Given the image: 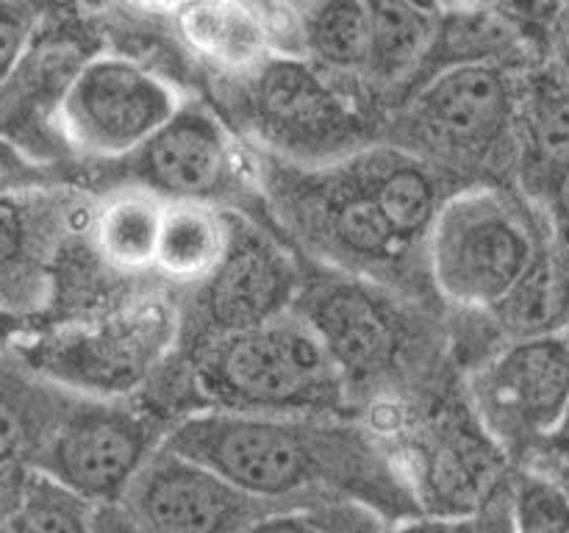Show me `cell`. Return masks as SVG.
I'll use <instances>...</instances> for the list:
<instances>
[{
    "label": "cell",
    "instance_id": "17",
    "mask_svg": "<svg viewBox=\"0 0 569 533\" xmlns=\"http://www.w3.org/2000/svg\"><path fill=\"white\" fill-rule=\"evenodd\" d=\"M172 17L181 42L222 72L248 78L272 56L267 20L244 0H189Z\"/></svg>",
    "mask_w": 569,
    "mask_h": 533
},
{
    "label": "cell",
    "instance_id": "34",
    "mask_svg": "<svg viewBox=\"0 0 569 533\" xmlns=\"http://www.w3.org/2000/svg\"><path fill=\"white\" fill-rule=\"evenodd\" d=\"M126 3L139 11H148V14H176L189 0H126Z\"/></svg>",
    "mask_w": 569,
    "mask_h": 533
},
{
    "label": "cell",
    "instance_id": "26",
    "mask_svg": "<svg viewBox=\"0 0 569 533\" xmlns=\"http://www.w3.org/2000/svg\"><path fill=\"white\" fill-rule=\"evenodd\" d=\"M509 503L517 533H569V500L548 472L537 466L511 472Z\"/></svg>",
    "mask_w": 569,
    "mask_h": 533
},
{
    "label": "cell",
    "instance_id": "28",
    "mask_svg": "<svg viewBox=\"0 0 569 533\" xmlns=\"http://www.w3.org/2000/svg\"><path fill=\"white\" fill-rule=\"evenodd\" d=\"M522 187H526V198L539 205L556 237L569 248V164L542 172Z\"/></svg>",
    "mask_w": 569,
    "mask_h": 533
},
{
    "label": "cell",
    "instance_id": "11",
    "mask_svg": "<svg viewBox=\"0 0 569 533\" xmlns=\"http://www.w3.org/2000/svg\"><path fill=\"white\" fill-rule=\"evenodd\" d=\"M303 272L264 228L233 214L231 248L214 272L192 289L187 333L192 348L209 339L259 328L292 311Z\"/></svg>",
    "mask_w": 569,
    "mask_h": 533
},
{
    "label": "cell",
    "instance_id": "16",
    "mask_svg": "<svg viewBox=\"0 0 569 533\" xmlns=\"http://www.w3.org/2000/svg\"><path fill=\"white\" fill-rule=\"evenodd\" d=\"M528 39L520 22L503 9L481 3L453 6L439 11L437 33L420 72L406 92L420 87L428 78L456 67H515L526 59Z\"/></svg>",
    "mask_w": 569,
    "mask_h": 533
},
{
    "label": "cell",
    "instance_id": "2",
    "mask_svg": "<svg viewBox=\"0 0 569 533\" xmlns=\"http://www.w3.org/2000/svg\"><path fill=\"white\" fill-rule=\"evenodd\" d=\"M256 181L283 228L328 270L400 289L411 266H426V248L409 242L372 200L350 159L298 164L259 148Z\"/></svg>",
    "mask_w": 569,
    "mask_h": 533
},
{
    "label": "cell",
    "instance_id": "3",
    "mask_svg": "<svg viewBox=\"0 0 569 533\" xmlns=\"http://www.w3.org/2000/svg\"><path fill=\"white\" fill-rule=\"evenodd\" d=\"M206 409L237 414H348L350 394L309 322L295 311L192 348Z\"/></svg>",
    "mask_w": 569,
    "mask_h": 533
},
{
    "label": "cell",
    "instance_id": "36",
    "mask_svg": "<svg viewBox=\"0 0 569 533\" xmlns=\"http://www.w3.org/2000/svg\"><path fill=\"white\" fill-rule=\"evenodd\" d=\"M542 455H569V409H567L565 422H561V428L556 431V436L550 439ZM542 455H537V459H542ZM537 459H533V461H537Z\"/></svg>",
    "mask_w": 569,
    "mask_h": 533
},
{
    "label": "cell",
    "instance_id": "8",
    "mask_svg": "<svg viewBox=\"0 0 569 533\" xmlns=\"http://www.w3.org/2000/svg\"><path fill=\"white\" fill-rule=\"evenodd\" d=\"M183 100L131 56H89L53 111L61 142L92 161H126L170 122Z\"/></svg>",
    "mask_w": 569,
    "mask_h": 533
},
{
    "label": "cell",
    "instance_id": "32",
    "mask_svg": "<svg viewBox=\"0 0 569 533\" xmlns=\"http://www.w3.org/2000/svg\"><path fill=\"white\" fill-rule=\"evenodd\" d=\"M553 50L559 59L561 72L569 78V0H565L553 20Z\"/></svg>",
    "mask_w": 569,
    "mask_h": 533
},
{
    "label": "cell",
    "instance_id": "24",
    "mask_svg": "<svg viewBox=\"0 0 569 533\" xmlns=\"http://www.w3.org/2000/svg\"><path fill=\"white\" fill-rule=\"evenodd\" d=\"M94 509L64 483L31 472L3 514V533H94Z\"/></svg>",
    "mask_w": 569,
    "mask_h": 533
},
{
    "label": "cell",
    "instance_id": "13",
    "mask_svg": "<svg viewBox=\"0 0 569 533\" xmlns=\"http://www.w3.org/2000/svg\"><path fill=\"white\" fill-rule=\"evenodd\" d=\"M94 205L70 181L0 194V314H37L50 303L67 239Z\"/></svg>",
    "mask_w": 569,
    "mask_h": 533
},
{
    "label": "cell",
    "instance_id": "1",
    "mask_svg": "<svg viewBox=\"0 0 569 533\" xmlns=\"http://www.w3.org/2000/svg\"><path fill=\"white\" fill-rule=\"evenodd\" d=\"M164 442L256 497L276 503L353 500L389 525L422 516L406 461L372 422L350 414H237L200 409Z\"/></svg>",
    "mask_w": 569,
    "mask_h": 533
},
{
    "label": "cell",
    "instance_id": "29",
    "mask_svg": "<svg viewBox=\"0 0 569 533\" xmlns=\"http://www.w3.org/2000/svg\"><path fill=\"white\" fill-rule=\"evenodd\" d=\"M33 11L20 0H0V89L26 56L33 37Z\"/></svg>",
    "mask_w": 569,
    "mask_h": 533
},
{
    "label": "cell",
    "instance_id": "21",
    "mask_svg": "<svg viewBox=\"0 0 569 533\" xmlns=\"http://www.w3.org/2000/svg\"><path fill=\"white\" fill-rule=\"evenodd\" d=\"M365 3L372 33L370 78L387 87L406 83L409 89L431 50L439 11H426L411 0H365Z\"/></svg>",
    "mask_w": 569,
    "mask_h": 533
},
{
    "label": "cell",
    "instance_id": "9",
    "mask_svg": "<svg viewBox=\"0 0 569 533\" xmlns=\"http://www.w3.org/2000/svg\"><path fill=\"white\" fill-rule=\"evenodd\" d=\"M248 109L261 150L298 164H328L370 144L359 100L298 56L272 53L250 72Z\"/></svg>",
    "mask_w": 569,
    "mask_h": 533
},
{
    "label": "cell",
    "instance_id": "37",
    "mask_svg": "<svg viewBox=\"0 0 569 533\" xmlns=\"http://www.w3.org/2000/svg\"><path fill=\"white\" fill-rule=\"evenodd\" d=\"M470 3H481V6H492V9H506V6L517 3V0H470Z\"/></svg>",
    "mask_w": 569,
    "mask_h": 533
},
{
    "label": "cell",
    "instance_id": "31",
    "mask_svg": "<svg viewBox=\"0 0 569 533\" xmlns=\"http://www.w3.org/2000/svg\"><path fill=\"white\" fill-rule=\"evenodd\" d=\"M94 533H150L133 520L122 503H103L94 509Z\"/></svg>",
    "mask_w": 569,
    "mask_h": 533
},
{
    "label": "cell",
    "instance_id": "6",
    "mask_svg": "<svg viewBox=\"0 0 569 533\" xmlns=\"http://www.w3.org/2000/svg\"><path fill=\"white\" fill-rule=\"evenodd\" d=\"M326 344L342 372L350 403L365 392H387L409 378L411 366L431 350L422 309L406 292L328 270L306 275L292 305Z\"/></svg>",
    "mask_w": 569,
    "mask_h": 533
},
{
    "label": "cell",
    "instance_id": "27",
    "mask_svg": "<svg viewBox=\"0 0 569 533\" xmlns=\"http://www.w3.org/2000/svg\"><path fill=\"white\" fill-rule=\"evenodd\" d=\"M61 181H67V175L59 161L33 153L31 148L20 144L17 139L0 133V194Z\"/></svg>",
    "mask_w": 569,
    "mask_h": 533
},
{
    "label": "cell",
    "instance_id": "20",
    "mask_svg": "<svg viewBox=\"0 0 569 533\" xmlns=\"http://www.w3.org/2000/svg\"><path fill=\"white\" fill-rule=\"evenodd\" d=\"M167 200L137 183H122L98 200L89 220L92 248L109 270H153Z\"/></svg>",
    "mask_w": 569,
    "mask_h": 533
},
{
    "label": "cell",
    "instance_id": "14",
    "mask_svg": "<svg viewBox=\"0 0 569 533\" xmlns=\"http://www.w3.org/2000/svg\"><path fill=\"white\" fill-rule=\"evenodd\" d=\"M128 183L167 203H209L226 209L256 178L242 175V153L226 122L198 100H187L131 159Z\"/></svg>",
    "mask_w": 569,
    "mask_h": 533
},
{
    "label": "cell",
    "instance_id": "22",
    "mask_svg": "<svg viewBox=\"0 0 569 533\" xmlns=\"http://www.w3.org/2000/svg\"><path fill=\"white\" fill-rule=\"evenodd\" d=\"M303 44L337 76H370L372 33L365 0H315L300 17Z\"/></svg>",
    "mask_w": 569,
    "mask_h": 533
},
{
    "label": "cell",
    "instance_id": "12",
    "mask_svg": "<svg viewBox=\"0 0 569 533\" xmlns=\"http://www.w3.org/2000/svg\"><path fill=\"white\" fill-rule=\"evenodd\" d=\"M150 533H248L292 503L256 497L167 442L153 450L120 500Z\"/></svg>",
    "mask_w": 569,
    "mask_h": 533
},
{
    "label": "cell",
    "instance_id": "7",
    "mask_svg": "<svg viewBox=\"0 0 569 533\" xmlns=\"http://www.w3.org/2000/svg\"><path fill=\"white\" fill-rule=\"evenodd\" d=\"M478 425L506 459H537L569 409V331L515 339L467 378Z\"/></svg>",
    "mask_w": 569,
    "mask_h": 533
},
{
    "label": "cell",
    "instance_id": "5",
    "mask_svg": "<svg viewBox=\"0 0 569 533\" xmlns=\"http://www.w3.org/2000/svg\"><path fill=\"white\" fill-rule=\"evenodd\" d=\"M550 225L533 200L503 183L450 194L426 237L433 292L461 311H492L531 266Z\"/></svg>",
    "mask_w": 569,
    "mask_h": 533
},
{
    "label": "cell",
    "instance_id": "30",
    "mask_svg": "<svg viewBox=\"0 0 569 533\" xmlns=\"http://www.w3.org/2000/svg\"><path fill=\"white\" fill-rule=\"evenodd\" d=\"M467 533H517L515 522H511L509 475L495 486V492L483 500L481 509L470 514V531Z\"/></svg>",
    "mask_w": 569,
    "mask_h": 533
},
{
    "label": "cell",
    "instance_id": "33",
    "mask_svg": "<svg viewBox=\"0 0 569 533\" xmlns=\"http://www.w3.org/2000/svg\"><path fill=\"white\" fill-rule=\"evenodd\" d=\"M531 466L548 472V475L559 483L565 497L569 500V455H542V459L531 461Z\"/></svg>",
    "mask_w": 569,
    "mask_h": 533
},
{
    "label": "cell",
    "instance_id": "23",
    "mask_svg": "<svg viewBox=\"0 0 569 533\" xmlns=\"http://www.w3.org/2000/svg\"><path fill=\"white\" fill-rule=\"evenodd\" d=\"M522 183L569 164V78H539L522 94Z\"/></svg>",
    "mask_w": 569,
    "mask_h": 533
},
{
    "label": "cell",
    "instance_id": "40",
    "mask_svg": "<svg viewBox=\"0 0 569 533\" xmlns=\"http://www.w3.org/2000/svg\"><path fill=\"white\" fill-rule=\"evenodd\" d=\"M283 3H289V6H300V9H309V6L315 3V0H283Z\"/></svg>",
    "mask_w": 569,
    "mask_h": 533
},
{
    "label": "cell",
    "instance_id": "39",
    "mask_svg": "<svg viewBox=\"0 0 569 533\" xmlns=\"http://www.w3.org/2000/svg\"><path fill=\"white\" fill-rule=\"evenodd\" d=\"M439 3H442V9H453V6H465L470 0H439Z\"/></svg>",
    "mask_w": 569,
    "mask_h": 533
},
{
    "label": "cell",
    "instance_id": "35",
    "mask_svg": "<svg viewBox=\"0 0 569 533\" xmlns=\"http://www.w3.org/2000/svg\"><path fill=\"white\" fill-rule=\"evenodd\" d=\"M26 9L33 11V17L39 14H64L67 9L78 6L81 0H20Z\"/></svg>",
    "mask_w": 569,
    "mask_h": 533
},
{
    "label": "cell",
    "instance_id": "19",
    "mask_svg": "<svg viewBox=\"0 0 569 533\" xmlns=\"http://www.w3.org/2000/svg\"><path fill=\"white\" fill-rule=\"evenodd\" d=\"M233 214L209 203H167L153 270L183 286H198L231 248Z\"/></svg>",
    "mask_w": 569,
    "mask_h": 533
},
{
    "label": "cell",
    "instance_id": "4",
    "mask_svg": "<svg viewBox=\"0 0 569 533\" xmlns=\"http://www.w3.org/2000/svg\"><path fill=\"white\" fill-rule=\"evenodd\" d=\"M522 94L509 67L445 70L403 94L389 142L445 175L500 183V172L520 170Z\"/></svg>",
    "mask_w": 569,
    "mask_h": 533
},
{
    "label": "cell",
    "instance_id": "10",
    "mask_svg": "<svg viewBox=\"0 0 569 533\" xmlns=\"http://www.w3.org/2000/svg\"><path fill=\"white\" fill-rule=\"evenodd\" d=\"M170 428L106 394L72 389L37 472L89 503H120Z\"/></svg>",
    "mask_w": 569,
    "mask_h": 533
},
{
    "label": "cell",
    "instance_id": "15",
    "mask_svg": "<svg viewBox=\"0 0 569 533\" xmlns=\"http://www.w3.org/2000/svg\"><path fill=\"white\" fill-rule=\"evenodd\" d=\"M72 386L42 375L26 361L0 355V492L14 497L37 472Z\"/></svg>",
    "mask_w": 569,
    "mask_h": 533
},
{
    "label": "cell",
    "instance_id": "38",
    "mask_svg": "<svg viewBox=\"0 0 569 533\" xmlns=\"http://www.w3.org/2000/svg\"><path fill=\"white\" fill-rule=\"evenodd\" d=\"M415 6H420V9L426 11H442V3L439 0H411Z\"/></svg>",
    "mask_w": 569,
    "mask_h": 533
},
{
    "label": "cell",
    "instance_id": "25",
    "mask_svg": "<svg viewBox=\"0 0 569 533\" xmlns=\"http://www.w3.org/2000/svg\"><path fill=\"white\" fill-rule=\"evenodd\" d=\"M389 522L353 500L289 505L256 522L248 533H387Z\"/></svg>",
    "mask_w": 569,
    "mask_h": 533
},
{
    "label": "cell",
    "instance_id": "18",
    "mask_svg": "<svg viewBox=\"0 0 569 533\" xmlns=\"http://www.w3.org/2000/svg\"><path fill=\"white\" fill-rule=\"evenodd\" d=\"M506 342L569 331V248L553 233L539 244L517 286L487 311Z\"/></svg>",
    "mask_w": 569,
    "mask_h": 533
}]
</instances>
